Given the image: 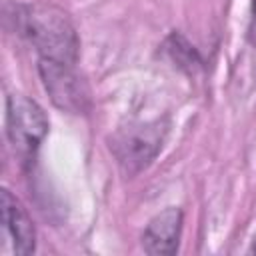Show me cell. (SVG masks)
<instances>
[{"label":"cell","instance_id":"cell-1","mask_svg":"<svg viewBox=\"0 0 256 256\" xmlns=\"http://www.w3.org/2000/svg\"><path fill=\"white\" fill-rule=\"evenodd\" d=\"M16 28L36 48L40 58L76 66L78 34L70 18L52 4H24L16 8Z\"/></svg>","mask_w":256,"mask_h":256},{"label":"cell","instance_id":"cell-4","mask_svg":"<svg viewBox=\"0 0 256 256\" xmlns=\"http://www.w3.org/2000/svg\"><path fill=\"white\" fill-rule=\"evenodd\" d=\"M38 72L50 100L66 112L82 114L90 106V94L86 82L76 74L72 64H62L54 60H38Z\"/></svg>","mask_w":256,"mask_h":256},{"label":"cell","instance_id":"cell-5","mask_svg":"<svg viewBox=\"0 0 256 256\" xmlns=\"http://www.w3.org/2000/svg\"><path fill=\"white\" fill-rule=\"evenodd\" d=\"M182 234V210L166 208L156 214L142 234V248L152 256H172L178 250Z\"/></svg>","mask_w":256,"mask_h":256},{"label":"cell","instance_id":"cell-2","mask_svg":"<svg viewBox=\"0 0 256 256\" xmlns=\"http://www.w3.org/2000/svg\"><path fill=\"white\" fill-rule=\"evenodd\" d=\"M166 128L160 120L156 122H140L120 128L110 138V150L118 162V166L128 174H138L158 156L162 150Z\"/></svg>","mask_w":256,"mask_h":256},{"label":"cell","instance_id":"cell-3","mask_svg":"<svg viewBox=\"0 0 256 256\" xmlns=\"http://www.w3.org/2000/svg\"><path fill=\"white\" fill-rule=\"evenodd\" d=\"M6 134L16 154L30 160L48 134V116L34 100L12 94L6 98Z\"/></svg>","mask_w":256,"mask_h":256},{"label":"cell","instance_id":"cell-6","mask_svg":"<svg viewBox=\"0 0 256 256\" xmlns=\"http://www.w3.org/2000/svg\"><path fill=\"white\" fill-rule=\"evenodd\" d=\"M2 220H4V230L12 240L14 252L20 256L32 254L36 248L34 222L28 216L26 208L10 190H2Z\"/></svg>","mask_w":256,"mask_h":256}]
</instances>
